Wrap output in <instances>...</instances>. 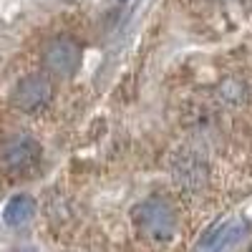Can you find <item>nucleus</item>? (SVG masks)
<instances>
[{"label": "nucleus", "instance_id": "obj_1", "mask_svg": "<svg viewBox=\"0 0 252 252\" xmlns=\"http://www.w3.org/2000/svg\"><path fill=\"white\" fill-rule=\"evenodd\" d=\"M134 222L139 227V232L146 235L149 240H169L177 232V209L161 199V197H152L144 199L136 209H134Z\"/></svg>", "mask_w": 252, "mask_h": 252}, {"label": "nucleus", "instance_id": "obj_2", "mask_svg": "<svg viewBox=\"0 0 252 252\" xmlns=\"http://www.w3.org/2000/svg\"><path fill=\"white\" fill-rule=\"evenodd\" d=\"M53 98V83L46 73H31L20 78V83L13 91V103L26 111V114H38L43 111Z\"/></svg>", "mask_w": 252, "mask_h": 252}, {"label": "nucleus", "instance_id": "obj_3", "mask_svg": "<svg viewBox=\"0 0 252 252\" xmlns=\"http://www.w3.org/2000/svg\"><path fill=\"white\" fill-rule=\"evenodd\" d=\"M43 66L53 76H73L81 66V48L71 38H53L43 51Z\"/></svg>", "mask_w": 252, "mask_h": 252}, {"label": "nucleus", "instance_id": "obj_4", "mask_svg": "<svg viewBox=\"0 0 252 252\" xmlns=\"http://www.w3.org/2000/svg\"><path fill=\"white\" fill-rule=\"evenodd\" d=\"M40 159V144L28 134H15L3 146V161L10 172H28Z\"/></svg>", "mask_w": 252, "mask_h": 252}, {"label": "nucleus", "instance_id": "obj_5", "mask_svg": "<svg viewBox=\"0 0 252 252\" xmlns=\"http://www.w3.org/2000/svg\"><path fill=\"white\" fill-rule=\"evenodd\" d=\"M245 232H247L245 220L242 217H232L227 224H222L209 240H204L199 247H207V250H227V247H232Z\"/></svg>", "mask_w": 252, "mask_h": 252}, {"label": "nucleus", "instance_id": "obj_6", "mask_svg": "<svg viewBox=\"0 0 252 252\" xmlns=\"http://www.w3.org/2000/svg\"><path fill=\"white\" fill-rule=\"evenodd\" d=\"M33 215H35V202H33V197H28V194L13 197V199L5 204V209H3V220H5V224H10V227L26 224Z\"/></svg>", "mask_w": 252, "mask_h": 252}, {"label": "nucleus", "instance_id": "obj_7", "mask_svg": "<svg viewBox=\"0 0 252 252\" xmlns=\"http://www.w3.org/2000/svg\"><path fill=\"white\" fill-rule=\"evenodd\" d=\"M194 164H197V161H194L192 157H187V159H184V164H182V166H177V179H179L184 187H192V184H194V179H199V182H202V177H204V174H202L204 169H202V166H197V169H194Z\"/></svg>", "mask_w": 252, "mask_h": 252}, {"label": "nucleus", "instance_id": "obj_8", "mask_svg": "<svg viewBox=\"0 0 252 252\" xmlns=\"http://www.w3.org/2000/svg\"><path fill=\"white\" fill-rule=\"evenodd\" d=\"M119 3H124V0H119Z\"/></svg>", "mask_w": 252, "mask_h": 252}]
</instances>
